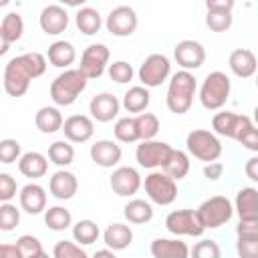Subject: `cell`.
Instances as JSON below:
<instances>
[{"label": "cell", "instance_id": "obj_21", "mask_svg": "<svg viewBox=\"0 0 258 258\" xmlns=\"http://www.w3.org/2000/svg\"><path fill=\"white\" fill-rule=\"evenodd\" d=\"M234 212L238 214L240 220L246 222H258V189L248 185L238 189L236 200H234Z\"/></svg>", "mask_w": 258, "mask_h": 258}, {"label": "cell", "instance_id": "obj_3", "mask_svg": "<svg viewBox=\"0 0 258 258\" xmlns=\"http://www.w3.org/2000/svg\"><path fill=\"white\" fill-rule=\"evenodd\" d=\"M87 77L79 69H67L54 81L50 83V99L56 107H69L73 105L79 95L87 89Z\"/></svg>", "mask_w": 258, "mask_h": 258}, {"label": "cell", "instance_id": "obj_10", "mask_svg": "<svg viewBox=\"0 0 258 258\" xmlns=\"http://www.w3.org/2000/svg\"><path fill=\"white\" fill-rule=\"evenodd\" d=\"M109 58H111V50L97 42V44H89L83 54H81V64H79V71L87 77V81L91 79H99L107 67H109Z\"/></svg>", "mask_w": 258, "mask_h": 258}, {"label": "cell", "instance_id": "obj_4", "mask_svg": "<svg viewBox=\"0 0 258 258\" xmlns=\"http://www.w3.org/2000/svg\"><path fill=\"white\" fill-rule=\"evenodd\" d=\"M230 91H232L230 77L222 71H212L210 75H206L200 87V103L208 111H220L230 99Z\"/></svg>", "mask_w": 258, "mask_h": 258}, {"label": "cell", "instance_id": "obj_31", "mask_svg": "<svg viewBox=\"0 0 258 258\" xmlns=\"http://www.w3.org/2000/svg\"><path fill=\"white\" fill-rule=\"evenodd\" d=\"M75 24H77V28H79L83 34L93 36V34H97V32L101 30L103 18H101V14H99L97 8L83 6V8H79L77 14H75Z\"/></svg>", "mask_w": 258, "mask_h": 258}, {"label": "cell", "instance_id": "obj_37", "mask_svg": "<svg viewBox=\"0 0 258 258\" xmlns=\"http://www.w3.org/2000/svg\"><path fill=\"white\" fill-rule=\"evenodd\" d=\"M135 127H137L139 139L149 141V139H155V135L159 133V119L153 113H139L135 117Z\"/></svg>", "mask_w": 258, "mask_h": 258}, {"label": "cell", "instance_id": "obj_18", "mask_svg": "<svg viewBox=\"0 0 258 258\" xmlns=\"http://www.w3.org/2000/svg\"><path fill=\"white\" fill-rule=\"evenodd\" d=\"M18 202H20V210L30 216L42 214L46 210V189L42 185L30 181L18 191Z\"/></svg>", "mask_w": 258, "mask_h": 258}, {"label": "cell", "instance_id": "obj_6", "mask_svg": "<svg viewBox=\"0 0 258 258\" xmlns=\"http://www.w3.org/2000/svg\"><path fill=\"white\" fill-rule=\"evenodd\" d=\"M196 214H198V218L206 230H216V228H220L232 220L234 206L226 196H212L200 204Z\"/></svg>", "mask_w": 258, "mask_h": 258}, {"label": "cell", "instance_id": "obj_22", "mask_svg": "<svg viewBox=\"0 0 258 258\" xmlns=\"http://www.w3.org/2000/svg\"><path fill=\"white\" fill-rule=\"evenodd\" d=\"M149 252L153 258H189V246L179 238H155Z\"/></svg>", "mask_w": 258, "mask_h": 258}, {"label": "cell", "instance_id": "obj_39", "mask_svg": "<svg viewBox=\"0 0 258 258\" xmlns=\"http://www.w3.org/2000/svg\"><path fill=\"white\" fill-rule=\"evenodd\" d=\"M52 258H91L77 242L71 240H58L52 248Z\"/></svg>", "mask_w": 258, "mask_h": 258}, {"label": "cell", "instance_id": "obj_57", "mask_svg": "<svg viewBox=\"0 0 258 258\" xmlns=\"http://www.w3.org/2000/svg\"><path fill=\"white\" fill-rule=\"evenodd\" d=\"M28 258H50L44 250H40V252H36V254H32V256H28Z\"/></svg>", "mask_w": 258, "mask_h": 258}, {"label": "cell", "instance_id": "obj_17", "mask_svg": "<svg viewBox=\"0 0 258 258\" xmlns=\"http://www.w3.org/2000/svg\"><path fill=\"white\" fill-rule=\"evenodd\" d=\"M69 143H85L95 133V121L89 115H71L62 121L60 129Z\"/></svg>", "mask_w": 258, "mask_h": 258}, {"label": "cell", "instance_id": "obj_40", "mask_svg": "<svg viewBox=\"0 0 258 258\" xmlns=\"http://www.w3.org/2000/svg\"><path fill=\"white\" fill-rule=\"evenodd\" d=\"M107 73H109V79L119 83V85H125V83H131L133 81V67L127 62V60H115L113 64L107 67Z\"/></svg>", "mask_w": 258, "mask_h": 258}, {"label": "cell", "instance_id": "obj_56", "mask_svg": "<svg viewBox=\"0 0 258 258\" xmlns=\"http://www.w3.org/2000/svg\"><path fill=\"white\" fill-rule=\"evenodd\" d=\"M8 48H10V42L4 38V34H2V30H0V56H4L6 52H8Z\"/></svg>", "mask_w": 258, "mask_h": 258}, {"label": "cell", "instance_id": "obj_36", "mask_svg": "<svg viewBox=\"0 0 258 258\" xmlns=\"http://www.w3.org/2000/svg\"><path fill=\"white\" fill-rule=\"evenodd\" d=\"M236 119H238V113L234 111H220L212 117V133L214 135H220V137H230L232 139V133H234V127H236Z\"/></svg>", "mask_w": 258, "mask_h": 258}, {"label": "cell", "instance_id": "obj_50", "mask_svg": "<svg viewBox=\"0 0 258 258\" xmlns=\"http://www.w3.org/2000/svg\"><path fill=\"white\" fill-rule=\"evenodd\" d=\"M238 143H242L246 149H250V151H258V129H256V125L254 127H250L242 137H240V141Z\"/></svg>", "mask_w": 258, "mask_h": 258}, {"label": "cell", "instance_id": "obj_44", "mask_svg": "<svg viewBox=\"0 0 258 258\" xmlns=\"http://www.w3.org/2000/svg\"><path fill=\"white\" fill-rule=\"evenodd\" d=\"M20 155H22V147L16 139L6 137L0 141V163H14L20 159Z\"/></svg>", "mask_w": 258, "mask_h": 258}, {"label": "cell", "instance_id": "obj_9", "mask_svg": "<svg viewBox=\"0 0 258 258\" xmlns=\"http://www.w3.org/2000/svg\"><path fill=\"white\" fill-rule=\"evenodd\" d=\"M165 228L173 236H194V238H200L206 232V228L202 226L196 210H189V208L169 212L165 216Z\"/></svg>", "mask_w": 258, "mask_h": 258}, {"label": "cell", "instance_id": "obj_2", "mask_svg": "<svg viewBox=\"0 0 258 258\" xmlns=\"http://www.w3.org/2000/svg\"><path fill=\"white\" fill-rule=\"evenodd\" d=\"M198 91V83L196 77L187 71H177L169 77V85H167V93H165V105L171 113L175 115H183L191 109L194 105V97Z\"/></svg>", "mask_w": 258, "mask_h": 258}, {"label": "cell", "instance_id": "obj_43", "mask_svg": "<svg viewBox=\"0 0 258 258\" xmlns=\"http://www.w3.org/2000/svg\"><path fill=\"white\" fill-rule=\"evenodd\" d=\"M206 26L214 32H226L232 26V12H216L208 10L206 14Z\"/></svg>", "mask_w": 258, "mask_h": 258}, {"label": "cell", "instance_id": "obj_33", "mask_svg": "<svg viewBox=\"0 0 258 258\" xmlns=\"http://www.w3.org/2000/svg\"><path fill=\"white\" fill-rule=\"evenodd\" d=\"M44 224L48 226V230L52 232H62L69 226H73V216L67 208L62 206H52L48 210H44Z\"/></svg>", "mask_w": 258, "mask_h": 258}, {"label": "cell", "instance_id": "obj_32", "mask_svg": "<svg viewBox=\"0 0 258 258\" xmlns=\"http://www.w3.org/2000/svg\"><path fill=\"white\" fill-rule=\"evenodd\" d=\"M48 159H50V163H54L56 167L62 169V167H67V165L73 163V159H75V147L67 139H58V141H54V143L48 145Z\"/></svg>", "mask_w": 258, "mask_h": 258}, {"label": "cell", "instance_id": "obj_53", "mask_svg": "<svg viewBox=\"0 0 258 258\" xmlns=\"http://www.w3.org/2000/svg\"><path fill=\"white\" fill-rule=\"evenodd\" d=\"M244 171H246L248 179H252V181H258V155H252V157L246 161V165H244Z\"/></svg>", "mask_w": 258, "mask_h": 258}, {"label": "cell", "instance_id": "obj_29", "mask_svg": "<svg viewBox=\"0 0 258 258\" xmlns=\"http://www.w3.org/2000/svg\"><path fill=\"white\" fill-rule=\"evenodd\" d=\"M149 103H151L149 89H145V87H141V85L129 87V91H125L123 101H121V105H123V109H125L127 113H137V115L143 113V111H147Z\"/></svg>", "mask_w": 258, "mask_h": 258}, {"label": "cell", "instance_id": "obj_45", "mask_svg": "<svg viewBox=\"0 0 258 258\" xmlns=\"http://www.w3.org/2000/svg\"><path fill=\"white\" fill-rule=\"evenodd\" d=\"M14 244H16V248H18V252H20L22 258H28V256H32V254H36V252L42 250L40 240L36 236H32V234H22Z\"/></svg>", "mask_w": 258, "mask_h": 258}, {"label": "cell", "instance_id": "obj_15", "mask_svg": "<svg viewBox=\"0 0 258 258\" xmlns=\"http://www.w3.org/2000/svg\"><path fill=\"white\" fill-rule=\"evenodd\" d=\"M119 109H121V103L119 99L113 95V93H97L91 103H89V113H91V119L93 121H99V123H109L113 121L117 115H119Z\"/></svg>", "mask_w": 258, "mask_h": 258}, {"label": "cell", "instance_id": "obj_14", "mask_svg": "<svg viewBox=\"0 0 258 258\" xmlns=\"http://www.w3.org/2000/svg\"><path fill=\"white\" fill-rule=\"evenodd\" d=\"M109 183H111V189H113L119 198H131V196H135V194L139 191V187H141V175H139V171H137L135 167H131V165H121V167L113 169Z\"/></svg>", "mask_w": 258, "mask_h": 258}, {"label": "cell", "instance_id": "obj_5", "mask_svg": "<svg viewBox=\"0 0 258 258\" xmlns=\"http://www.w3.org/2000/svg\"><path fill=\"white\" fill-rule=\"evenodd\" d=\"M185 147H187L189 155H194L196 159L206 161V163L218 161L220 155H222V149H224L220 137L214 135L208 129H194V131H189L187 137H185Z\"/></svg>", "mask_w": 258, "mask_h": 258}, {"label": "cell", "instance_id": "obj_28", "mask_svg": "<svg viewBox=\"0 0 258 258\" xmlns=\"http://www.w3.org/2000/svg\"><path fill=\"white\" fill-rule=\"evenodd\" d=\"M161 171L165 175H169L173 181L183 179L189 173V155L185 151H181V149H171L167 159H165V163H163V167H161Z\"/></svg>", "mask_w": 258, "mask_h": 258}, {"label": "cell", "instance_id": "obj_20", "mask_svg": "<svg viewBox=\"0 0 258 258\" xmlns=\"http://www.w3.org/2000/svg\"><path fill=\"white\" fill-rule=\"evenodd\" d=\"M48 189L50 194L64 202V200H71L75 198V194L79 191V179L73 171H67V169H58L50 175V181H48Z\"/></svg>", "mask_w": 258, "mask_h": 258}, {"label": "cell", "instance_id": "obj_25", "mask_svg": "<svg viewBox=\"0 0 258 258\" xmlns=\"http://www.w3.org/2000/svg\"><path fill=\"white\" fill-rule=\"evenodd\" d=\"M18 171L30 179L44 177L48 171V159H46V155H42L38 151H26L18 159Z\"/></svg>", "mask_w": 258, "mask_h": 258}, {"label": "cell", "instance_id": "obj_26", "mask_svg": "<svg viewBox=\"0 0 258 258\" xmlns=\"http://www.w3.org/2000/svg\"><path fill=\"white\" fill-rule=\"evenodd\" d=\"M46 58H48V62H50L52 67L67 71V69L75 62L77 50H75V46H73L69 40H54V42L48 46V50H46Z\"/></svg>", "mask_w": 258, "mask_h": 258}, {"label": "cell", "instance_id": "obj_11", "mask_svg": "<svg viewBox=\"0 0 258 258\" xmlns=\"http://www.w3.org/2000/svg\"><path fill=\"white\" fill-rule=\"evenodd\" d=\"M173 147L165 141H157V139H149V141H141L135 149V159L141 167L155 171L157 167H163L169 151Z\"/></svg>", "mask_w": 258, "mask_h": 258}, {"label": "cell", "instance_id": "obj_47", "mask_svg": "<svg viewBox=\"0 0 258 258\" xmlns=\"http://www.w3.org/2000/svg\"><path fill=\"white\" fill-rule=\"evenodd\" d=\"M236 254L238 258H258V238H238Z\"/></svg>", "mask_w": 258, "mask_h": 258}, {"label": "cell", "instance_id": "obj_1", "mask_svg": "<svg viewBox=\"0 0 258 258\" xmlns=\"http://www.w3.org/2000/svg\"><path fill=\"white\" fill-rule=\"evenodd\" d=\"M44 71H46L44 54H40L36 50L18 54V56L10 58L4 67V79H2L4 91L10 97H22V95H26L30 81L42 77Z\"/></svg>", "mask_w": 258, "mask_h": 258}, {"label": "cell", "instance_id": "obj_55", "mask_svg": "<svg viewBox=\"0 0 258 258\" xmlns=\"http://www.w3.org/2000/svg\"><path fill=\"white\" fill-rule=\"evenodd\" d=\"M91 258H117L115 256V252L113 250H109V248H103V250H97Z\"/></svg>", "mask_w": 258, "mask_h": 258}, {"label": "cell", "instance_id": "obj_27", "mask_svg": "<svg viewBox=\"0 0 258 258\" xmlns=\"http://www.w3.org/2000/svg\"><path fill=\"white\" fill-rule=\"evenodd\" d=\"M62 113L58 111V107H40L34 115V125L40 133L44 135H50V133H56L62 129Z\"/></svg>", "mask_w": 258, "mask_h": 258}, {"label": "cell", "instance_id": "obj_54", "mask_svg": "<svg viewBox=\"0 0 258 258\" xmlns=\"http://www.w3.org/2000/svg\"><path fill=\"white\" fill-rule=\"evenodd\" d=\"M0 258H22L16 244H0Z\"/></svg>", "mask_w": 258, "mask_h": 258}, {"label": "cell", "instance_id": "obj_7", "mask_svg": "<svg viewBox=\"0 0 258 258\" xmlns=\"http://www.w3.org/2000/svg\"><path fill=\"white\" fill-rule=\"evenodd\" d=\"M141 185L145 187L149 202L157 206H169L177 198V183L163 171H151L149 175H145V181H141Z\"/></svg>", "mask_w": 258, "mask_h": 258}, {"label": "cell", "instance_id": "obj_34", "mask_svg": "<svg viewBox=\"0 0 258 258\" xmlns=\"http://www.w3.org/2000/svg\"><path fill=\"white\" fill-rule=\"evenodd\" d=\"M99 236H101V230L93 220H79L77 224H73V238L79 246H89L97 242Z\"/></svg>", "mask_w": 258, "mask_h": 258}, {"label": "cell", "instance_id": "obj_30", "mask_svg": "<svg viewBox=\"0 0 258 258\" xmlns=\"http://www.w3.org/2000/svg\"><path fill=\"white\" fill-rule=\"evenodd\" d=\"M123 216H125V220H127L129 224L141 226V224L151 222V218H153V206H151V202H147V200L135 198V200H129V202L125 204Z\"/></svg>", "mask_w": 258, "mask_h": 258}, {"label": "cell", "instance_id": "obj_38", "mask_svg": "<svg viewBox=\"0 0 258 258\" xmlns=\"http://www.w3.org/2000/svg\"><path fill=\"white\" fill-rule=\"evenodd\" d=\"M113 135L121 143H135V141H139L137 127H135V117H119L115 121Z\"/></svg>", "mask_w": 258, "mask_h": 258}, {"label": "cell", "instance_id": "obj_35", "mask_svg": "<svg viewBox=\"0 0 258 258\" xmlns=\"http://www.w3.org/2000/svg\"><path fill=\"white\" fill-rule=\"evenodd\" d=\"M0 30L4 34V38L12 44L16 40L22 38V32H24V20L18 12H8L4 18H2V24H0Z\"/></svg>", "mask_w": 258, "mask_h": 258}, {"label": "cell", "instance_id": "obj_41", "mask_svg": "<svg viewBox=\"0 0 258 258\" xmlns=\"http://www.w3.org/2000/svg\"><path fill=\"white\" fill-rule=\"evenodd\" d=\"M20 224V210L14 204H0V230L12 232Z\"/></svg>", "mask_w": 258, "mask_h": 258}, {"label": "cell", "instance_id": "obj_8", "mask_svg": "<svg viewBox=\"0 0 258 258\" xmlns=\"http://www.w3.org/2000/svg\"><path fill=\"white\" fill-rule=\"evenodd\" d=\"M137 77L141 81V87H145V89L159 87L161 83H165L171 77V62L165 54L153 52L141 62V67L137 71Z\"/></svg>", "mask_w": 258, "mask_h": 258}, {"label": "cell", "instance_id": "obj_12", "mask_svg": "<svg viewBox=\"0 0 258 258\" xmlns=\"http://www.w3.org/2000/svg\"><path fill=\"white\" fill-rule=\"evenodd\" d=\"M137 24H139L137 12H135L131 6H125V4L115 6V8L109 12L107 20H105L107 30H109L113 36H119V38L131 36V34L137 30Z\"/></svg>", "mask_w": 258, "mask_h": 258}, {"label": "cell", "instance_id": "obj_46", "mask_svg": "<svg viewBox=\"0 0 258 258\" xmlns=\"http://www.w3.org/2000/svg\"><path fill=\"white\" fill-rule=\"evenodd\" d=\"M18 183L10 173H0V204H8L16 198Z\"/></svg>", "mask_w": 258, "mask_h": 258}, {"label": "cell", "instance_id": "obj_16", "mask_svg": "<svg viewBox=\"0 0 258 258\" xmlns=\"http://www.w3.org/2000/svg\"><path fill=\"white\" fill-rule=\"evenodd\" d=\"M38 24H40L44 34L56 36V34H60L69 28V12L60 4H48L40 10Z\"/></svg>", "mask_w": 258, "mask_h": 258}, {"label": "cell", "instance_id": "obj_19", "mask_svg": "<svg viewBox=\"0 0 258 258\" xmlns=\"http://www.w3.org/2000/svg\"><path fill=\"white\" fill-rule=\"evenodd\" d=\"M91 153V159L99 165V167H115L119 161H121V145L113 139H99L91 145L89 149Z\"/></svg>", "mask_w": 258, "mask_h": 258}, {"label": "cell", "instance_id": "obj_42", "mask_svg": "<svg viewBox=\"0 0 258 258\" xmlns=\"http://www.w3.org/2000/svg\"><path fill=\"white\" fill-rule=\"evenodd\" d=\"M189 258H222V250L216 240L204 238L194 244V248L189 250Z\"/></svg>", "mask_w": 258, "mask_h": 258}, {"label": "cell", "instance_id": "obj_23", "mask_svg": "<svg viewBox=\"0 0 258 258\" xmlns=\"http://www.w3.org/2000/svg\"><path fill=\"white\" fill-rule=\"evenodd\" d=\"M228 67L238 79H250L256 73V56L250 48H236L228 56Z\"/></svg>", "mask_w": 258, "mask_h": 258}, {"label": "cell", "instance_id": "obj_48", "mask_svg": "<svg viewBox=\"0 0 258 258\" xmlns=\"http://www.w3.org/2000/svg\"><path fill=\"white\" fill-rule=\"evenodd\" d=\"M236 236L238 238H258V222L240 220L236 226Z\"/></svg>", "mask_w": 258, "mask_h": 258}, {"label": "cell", "instance_id": "obj_13", "mask_svg": "<svg viewBox=\"0 0 258 258\" xmlns=\"http://www.w3.org/2000/svg\"><path fill=\"white\" fill-rule=\"evenodd\" d=\"M173 58L181 67V71H196L206 62V48L198 40H179L173 46Z\"/></svg>", "mask_w": 258, "mask_h": 258}, {"label": "cell", "instance_id": "obj_24", "mask_svg": "<svg viewBox=\"0 0 258 258\" xmlns=\"http://www.w3.org/2000/svg\"><path fill=\"white\" fill-rule=\"evenodd\" d=\"M103 242L109 250L113 252H121L125 248L131 246L133 242V230L127 226V224H121V222H113L105 228L103 232Z\"/></svg>", "mask_w": 258, "mask_h": 258}, {"label": "cell", "instance_id": "obj_52", "mask_svg": "<svg viewBox=\"0 0 258 258\" xmlns=\"http://www.w3.org/2000/svg\"><path fill=\"white\" fill-rule=\"evenodd\" d=\"M234 0H208L206 10H216V12H232Z\"/></svg>", "mask_w": 258, "mask_h": 258}, {"label": "cell", "instance_id": "obj_49", "mask_svg": "<svg viewBox=\"0 0 258 258\" xmlns=\"http://www.w3.org/2000/svg\"><path fill=\"white\" fill-rule=\"evenodd\" d=\"M250 127H254V123H252V119L248 117V115H240L238 113V119H236V127H234V133H232V139L234 141H240V137L250 129Z\"/></svg>", "mask_w": 258, "mask_h": 258}, {"label": "cell", "instance_id": "obj_51", "mask_svg": "<svg viewBox=\"0 0 258 258\" xmlns=\"http://www.w3.org/2000/svg\"><path fill=\"white\" fill-rule=\"evenodd\" d=\"M222 173H224V163L222 161H212V163H206L204 165V177L210 179V181L220 179Z\"/></svg>", "mask_w": 258, "mask_h": 258}]
</instances>
